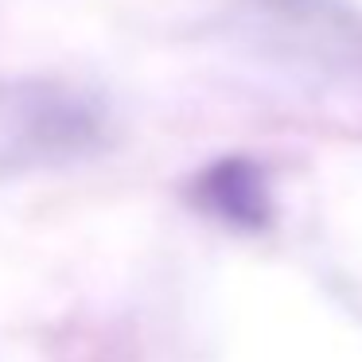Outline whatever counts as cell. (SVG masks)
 I'll return each mask as SVG.
<instances>
[{"instance_id":"1","label":"cell","mask_w":362,"mask_h":362,"mask_svg":"<svg viewBox=\"0 0 362 362\" xmlns=\"http://www.w3.org/2000/svg\"><path fill=\"white\" fill-rule=\"evenodd\" d=\"M110 141V113L66 78L0 82V175L94 156Z\"/></svg>"},{"instance_id":"2","label":"cell","mask_w":362,"mask_h":362,"mask_svg":"<svg viewBox=\"0 0 362 362\" xmlns=\"http://www.w3.org/2000/svg\"><path fill=\"white\" fill-rule=\"evenodd\" d=\"M187 199L199 214L222 222L230 230L257 234L273 222V187H269L265 164L230 152L203 164L187 180Z\"/></svg>"}]
</instances>
